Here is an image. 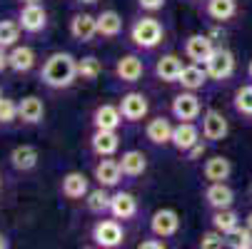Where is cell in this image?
<instances>
[{
	"instance_id": "obj_1",
	"label": "cell",
	"mask_w": 252,
	"mask_h": 249,
	"mask_svg": "<svg viewBox=\"0 0 252 249\" xmlns=\"http://www.w3.org/2000/svg\"><path fill=\"white\" fill-rule=\"evenodd\" d=\"M43 83L48 87H70L73 80L78 78V60L70 55V53H55L45 60L43 65V73H40Z\"/></svg>"
},
{
	"instance_id": "obj_2",
	"label": "cell",
	"mask_w": 252,
	"mask_h": 249,
	"mask_svg": "<svg viewBox=\"0 0 252 249\" xmlns=\"http://www.w3.org/2000/svg\"><path fill=\"white\" fill-rule=\"evenodd\" d=\"M132 40L140 48H155L162 40V25L155 18H142L132 25Z\"/></svg>"
},
{
	"instance_id": "obj_3",
	"label": "cell",
	"mask_w": 252,
	"mask_h": 249,
	"mask_svg": "<svg viewBox=\"0 0 252 249\" xmlns=\"http://www.w3.org/2000/svg\"><path fill=\"white\" fill-rule=\"evenodd\" d=\"M93 239H95V244H100V247L113 249V247H120V244H123L125 232H123V227H120L115 220H102V222L95 224Z\"/></svg>"
},
{
	"instance_id": "obj_4",
	"label": "cell",
	"mask_w": 252,
	"mask_h": 249,
	"mask_svg": "<svg viewBox=\"0 0 252 249\" xmlns=\"http://www.w3.org/2000/svg\"><path fill=\"white\" fill-rule=\"evenodd\" d=\"M205 65H207V75L212 80H227L235 70V57L230 50H212V55Z\"/></svg>"
},
{
	"instance_id": "obj_5",
	"label": "cell",
	"mask_w": 252,
	"mask_h": 249,
	"mask_svg": "<svg viewBox=\"0 0 252 249\" xmlns=\"http://www.w3.org/2000/svg\"><path fill=\"white\" fill-rule=\"evenodd\" d=\"M172 115L180 120V122H190L200 115V100L190 92H180L175 100H172Z\"/></svg>"
},
{
	"instance_id": "obj_6",
	"label": "cell",
	"mask_w": 252,
	"mask_h": 249,
	"mask_svg": "<svg viewBox=\"0 0 252 249\" xmlns=\"http://www.w3.org/2000/svg\"><path fill=\"white\" fill-rule=\"evenodd\" d=\"M48 23V13L40 3H25L20 10V28L28 32H40Z\"/></svg>"
},
{
	"instance_id": "obj_7",
	"label": "cell",
	"mask_w": 252,
	"mask_h": 249,
	"mask_svg": "<svg viewBox=\"0 0 252 249\" xmlns=\"http://www.w3.org/2000/svg\"><path fill=\"white\" fill-rule=\"evenodd\" d=\"M120 112L125 120L135 122V120H142L148 115V97L142 92H127L123 100H120Z\"/></svg>"
},
{
	"instance_id": "obj_8",
	"label": "cell",
	"mask_w": 252,
	"mask_h": 249,
	"mask_svg": "<svg viewBox=\"0 0 252 249\" xmlns=\"http://www.w3.org/2000/svg\"><path fill=\"white\" fill-rule=\"evenodd\" d=\"M150 229H153L158 237H172V234L180 229L177 212H172V209H160V212H155L153 220H150Z\"/></svg>"
},
{
	"instance_id": "obj_9",
	"label": "cell",
	"mask_w": 252,
	"mask_h": 249,
	"mask_svg": "<svg viewBox=\"0 0 252 249\" xmlns=\"http://www.w3.org/2000/svg\"><path fill=\"white\" fill-rule=\"evenodd\" d=\"M18 117L25 122V125H38V122H43V117H45V105H43V100L40 97H23L20 102H18Z\"/></svg>"
},
{
	"instance_id": "obj_10",
	"label": "cell",
	"mask_w": 252,
	"mask_h": 249,
	"mask_svg": "<svg viewBox=\"0 0 252 249\" xmlns=\"http://www.w3.org/2000/svg\"><path fill=\"white\" fill-rule=\"evenodd\" d=\"M70 32H73V38L80 40V43H90L95 35H97V18L88 15V13H80L70 20Z\"/></svg>"
},
{
	"instance_id": "obj_11",
	"label": "cell",
	"mask_w": 252,
	"mask_h": 249,
	"mask_svg": "<svg viewBox=\"0 0 252 249\" xmlns=\"http://www.w3.org/2000/svg\"><path fill=\"white\" fill-rule=\"evenodd\" d=\"M200 142V132L195 125L190 122H180L177 127H172V145L183 152H190L195 145Z\"/></svg>"
},
{
	"instance_id": "obj_12",
	"label": "cell",
	"mask_w": 252,
	"mask_h": 249,
	"mask_svg": "<svg viewBox=\"0 0 252 249\" xmlns=\"http://www.w3.org/2000/svg\"><path fill=\"white\" fill-rule=\"evenodd\" d=\"M202 135L207 139H222L227 135V120L218 110H207L202 117Z\"/></svg>"
},
{
	"instance_id": "obj_13",
	"label": "cell",
	"mask_w": 252,
	"mask_h": 249,
	"mask_svg": "<svg viewBox=\"0 0 252 249\" xmlns=\"http://www.w3.org/2000/svg\"><path fill=\"white\" fill-rule=\"evenodd\" d=\"M120 147V137L115 135V130H97L93 135V150L100 157H110L113 152H118Z\"/></svg>"
},
{
	"instance_id": "obj_14",
	"label": "cell",
	"mask_w": 252,
	"mask_h": 249,
	"mask_svg": "<svg viewBox=\"0 0 252 249\" xmlns=\"http://www.w3.org/2000/svg\"><path fill=\"white\" fill-rule=\"evenodd\" d=\"M142 70H145V67H142V60L135 57V55H125L115 65V73H118V78L123 83H137L142 78Z\"/></svg>"
},
{
	"instance_id": "obj_15",
	"label": "cell",
	"mask_w": 252,
	"mask_h": 249,
	"mask_svg": "<svg viewBox=\"0 0 252 249\" xmlns=\"http://www.w3.org/2000/svg\"><path fill=\"white\" fill-rule=\"evenodd\" d=\"M63 194L67 199H83L88 197V177L83 172H70L63 177Z\"/></svg>"
},
{
	"instance_id": "obj_16",
	"label": "cell",
	"mask_w": 252,
	"mask_h": 249,
	"mask_svg": "<svg viewBox=\"0 0 252 249\" xmlns=\"http://www.w3.org/2000/svg\"><path fill=\"white\" fill-rule=\"evenodd\" d=\"M212 40L205 38V35H192V38L185 43V53L192 62H207L212 55Z\"/></svg>"
},
{
	"instance_id": "obj_17",
	"label": "cell",
	"mask_w": 252,
	"mask_h": 249,
	"mask_svg": "<svg viewBox=\"0 0 252 249\" xmlns=\"http://www.w3.org/2000/svg\"><path fill=\"white\" fill-rule=\"evenodd\" d=\"M205 199H207V204L215 207V209H225V207L232 204L235 192H232L225 182H212V185L207 187V192H205Z\"/></svg>"
},
{
	"instance_id": "obj_18",
	"label": "cell",
	"mask_w": 252,
	"mask_h": 249,
	"mask_svg": "<svg viewBox=\"0 0 252 249\" xmlns=\"http://www.w3.org/2000/svg\"><path fill=\"white\" fill-rule=\"evenodd\" d=\"M93 120H95L97 130H115L123 122V112H120V108H115V105H100V108L95 110Z\"/></svg>"
},
{
	"instance_id": "obj_19",
	"label": "cell",
	"mask_w": 252,
	"mask_h": 249,
	"mask_svg": "<svg viewBox=\"0 0 252 249\" xmlns=\"http://www.w3.org/2000/svg\"><path fill=\"white\" fill-rule=\"evenodd\" d=\"M110 212H113L118 220H130L135 212H137V199L130 192H118L110 199Z\"/></svg>"
},
{
	"instance_id": "obj_20",
	"label": "cell",
	"mask_w": 252,
	"mask_h": 249,
	"mask_svg": "<svg viewBox=\"0 0 252 249\" xmlns=\"http://www.w3.org/2000/svg\"><path fill=\"white\" fill-rule=\"evenodd\" d=\"M120 174H123V169H120V162H115V160H102V162L95 167V180H97L102 187L118 185V182H120Z\"/></svg>"
},
{
	"instance_id": "obj_21",
	"label": "cell",
	"mask_w": 252,
	"mask_h": 249,
	"mask_svg": "<svg viewBox=\"0 0 252 249\" xmlns=\"http://www.w3.org/2000/svg\"><path fill=\"white\" fill-rule=\"evenodd\" d=\"M10 165L20 172H28L32 169L35 165H38V150H35L32 145H20L10 152Z\"/></svg>"
},
{
	"instance_id": "obj_22",
	"label": "cell",
	"mask_w": 252,
	"mask_h": 249,
	"mask_svg": "<svg viewBox=\"0 0 252 249\" xmlns=\"http://www.w3.org/2000/svg\"><path fill=\"white\" fill-rule=\"evenodd\" d=\"M35 65V53L32 48H13V53L8 55V67L15 70V73H28Z\"/></svg>"
},
{
	"instance_id": "obj_23",
	"label": "cell",
	"mask_w": 252,
	"mask_h": 249,
	"mask_svg": "<svg viewBox=\"0 0 252 249\" xmlns=\"http://www.w3.org/2000/svg\"><path fill=\"white\" fill-rule=\"evenodd\" d=\"M232 172V165L227 157H212L205 162V177L210 182H225Z\"/></svg>"
},
{
	"instance_id": "obj_24",
	"label": "cell",
	"mask_w": 252,
	"mask_h": 249,
	"mask_svg": "<svg viewBox=\"0 0 252 249\" xmlns=\"http://www.w3.org/2000/svg\"><path fill=\"white\" fill-rule=\"evenodd\" d=\"M205 80H207V70H202L197 62L190 65V67H183V73H180V78H177V83L185 90H200L205 85Z\"/></svg>"
},
{
	"instance_id": "obj_25",
	"label": "cell",
	"mask_w": 252,
	"mask_h": 249,
	"mask_svg": "<svg viewBox=\"0 0 252 249\" xmlns=\"http://www.w3.org/2000/svg\"><path fill=\"white\" fill-rule=\"evenodd\" d=\"M145 135H148L150 142H155V145H165V142H172V125H170L165 117L150 120Z\"/></svg>"
},
{
	"instance_id": "obj_26",
	"label": "cell",
	"mask_w": 252,
	"mask_h": 249,
	"mask_svg": "<svg viewBox=\"0 0 252 249\" xmlns=\"http://www.w3.org/2000/svg\"><path fill=\"white\" fill-rule=\"evenodd\" d=\"M123 30V18L115 10H105L97 15V32L105 35V38H115Z\"/></svg>"
},
{
	"instance_id": "obj_27",
	"label": "cell",
	"mask_w": 252,
	"mask_h": 249,
	"mask_svg": "<svg viewBox=\"0 0 252 249\" xmlns=\"http://www.w3.org/2000/svg\"><path fill=\"white\" fill-rule=\"evenodd\" d=\"M155 73H158V78H162L167 83H175L180 78V73H183V62H180V57H175V55H165V57L158 60Z\"/></svg>"
},
{
	"instance_id": "obj_28",
	"label": "cell",
	"mask_w": 252,
	"mask_h": 249,
	"mask_svg": "<svg viewBox=\"0 0 252 249\" xmlns=\"http://www.w3.org/2000/svg\"><path fill=\"white\" fill-rule=\"evenodd\" d=\"M145 167H148V160H145V155L137 152V150H130V152H125V155L120 157V169H123V174L137 177V174L145 172Z\"/></svg>"
},
{
	"instance_id": "obj_29",
	"label": "cell",
	"mask_w": 252,
	"mask_h": 249,
	"mask_svg": "<svg viewBox=\"0 0 252 249\" xmlns=\"http://www.w3.org/2000/svg\"><path fill=\"white\" fill-rule=\"evenodd\" d=\"M207 13L215 20H230L237 13V3L235 0H207Z\"/></svg>"
},
{
	"instance_id": "obj_30",
	"label": "cell",
	"mask_w": 252,
	"mask_h": 249,
	"mask_svg": "<svg viewBox=\"0 0 252 249\" xmlns=\"http://www.w3.org/2000/svg\"><path fill=\"white\" fill-rule=\"evenodd\" d=\"M212 224H215V229H220L222 234H230V232L237 227V215H235L230 207L218 209V215L212 217Z\"/></svg>"
},
{
	"instance_id": "obj_31",
	"label": "cell",
	"mask_w": 252,
	"mask_h": 249,
	"mask_svg": "<svg viewBox=\"0 0 252 249\" xmlns=\"http://www.w3.org/2000/svg\"><path fill=\"white\" fill-rule=\"evenodd\" d=\"M20 38V23L13 20H0V48H10Z\"/></svg>"
},
{
	"instance_id": "obj_32",
	"label": "cell",
	"mask_w": 252,
	"mask_h": 249,
	"mask_svg": "<svg viewBox=\"0 0 252 249\" xmlns=\"http://www.w3.org/2000/svg\"><path fill=\"white\" fill-rule=\"evenodd\" d=\"M100 73H102L100 60H95V57H83V60H78V78H83V80H95Z\"/></svg>"
},
{
	"instance_id": "obj_33",
	"label": "cell",
	"mask_w": 252,
	"mask_h": 249,
	"mask_svg": "<svg viewBox=\"0 0 252 249\" xmlns=\"http://www.w3.org/2000/svg\"><path fill=\"white\" fill-rule=\"evenodd\" d=\"M235 108H237V112L252 117V85H242L235 92Z\"/></svg>"
},
{
	"instance_id": "obj_34",
	"label": "cell",
	"mask_w": 252,
	"mask_h": 249,
	"mask_svg": "<svg viewBox=\"0 0 252 249\" xmlns=\"http://www.w3.org/2000/svg\"><path fill=\"white\" fill-rule=\"evenodd\" d=\"M227 237V244L230 247H235V249H250L252 247V229H240V227H235L230 234H225Z\"/></svg>"
},
{
	"instance_id": "obj_35",
	"label": "cell",
	"mask_w": 252,
	"mask_h": 249,
	"mask_svg": "<svg viewBox=\"0 0 252 249\" xmlns=\"http://www.w3.org/2000/svg\"><path fill=\"white\" fill-rule=\"evenodd\" d=\"M110 199L113 197H107L105 190H95V192H88V209L90 212H105V209H110Z\"/></svg>"
},
{
	"instance_id": "obj_36",
	"label": "cell",
	"mask_w": 252,
	"mask_h": 249,
	"mask_svg": "<svg viewBox=\"0 0 252 249\" xmlns=\"http://www.w3.org/2000/svg\"><path fill=\"white\" fill-rule=\"evenodd\" d=\"M18 117V102L8 100V97H0V122L8 125Z\"/></svg>"
},
{
	"instance_id": "obj_37",
	"label": "cell",
	"mask_w": 252,
	"mask_h": 249,
	"mask_svg": "<svg viewBox=\"0 0 252 249\" xmlns=\"http://www.w3.org/2000/svg\"><path fill=\"white\" fill-rule=\"evenodd\" d=\"M225 234L220 232V229H215V232H205L202 234V239H200V247L202 249H212V247H222L225 244V239H222Z\"/></svg>"
},
{
	"instance_id": "obj_38",
	"label": "cell",
	"mask_w": 252,
	"mask_h": 249,
	"mask_svg": "<svg viewBox=\"0 0 252 249\" xmlns=\"http://www.w3.org/2000/svg\"><path fill=\"white\" fill-rule=\"evenodd\" d=\"M162 3L165 0H140V5L145 10H158V8H162Z\"/></svg>"
},
{
	"instance_id": "obj_39",
	"label": "cell",
	"mask_w": 252,
	"mask_h": 249,
	"mask_svg": "<svg viewBox=\"0 0 252 249\" xmlns=\"http://www.w3.org/2000/svg\"><path fill=\"white\" fill-rule=\"evenodd\" d=\"M162 247H165L162 242H142L140 244V249H162Z\"/></svg>"
},
{
	"instance_id": "obj_40",
	"label": "cell",
	"mask_w": 252,
	"mask_h": 249,
	"mask_svg": "<svg viewBox=\"0 0 252 249\" xmlns=\"http://www.w3.org/2000/svg\"><path fill=\"white\" fill-rule=\"evenodd\" d=\"M5 67H8V55L3 53V48H0V73H3Z\"/></svg>"
},
{
	"instance_id": "obj_41",
	"label": "cell",
	"mask_w": 252,
	"mask_h": 249,
	"mask_svg": "<svg viewBox=\"0 0 252 249\" xmlns=\"http://www.w3.org/2000/svg\"><path fill=\"white\" fill-rule=\"evenodd\" d=\"M202 152H205V147L200 145V142H197V145H195V147L190 150V155H192V157H197V155H202Z\"/></svg>"
},
{
	"instance_id": "obj_42",
	"label": "cell",
	"mask_w": 252,
	"mask_h": 249,
	"mask_svg": "<svg viewBox=\"0 0 252 249\" xmlns=\"http://www.w3.org/2000/svg\"><path fill=\"white\" fill-rule=\"evenodd\" d=\"M5 247H8V239H5L3 234H0V249H5Z\"/></svg>"
},
{
	"instance_id": "obj_43",
	"label": "cell",
	"mask_w": 252,
	"mask_h": 249,
	"mask_svg": "<svg viewBox=\"0 0 252 249\" xmlns=\"http://www.w3.org/2000/svg\"><path fill=\"white\" fill-rule=\"evenodd\" d=\"M247 224H250V229H252V215H250V217H247Z\"/></svg>"
},
{
	"instance_id": "obj_44",
	"label": "cell",
	"mask_w": 252,
	"mask_h": 249,
	"mask_svg": "<svg viewBox=\"0 0 252 249\" xmlns=\"http://www.w3.org/2000/svg\"><path fill=\"white\" fill-rule=\"evenodd\" d=\"M23 3H40V0H23Z\"/></svg>"
},
{
	"instance_id": "obj_45",
	"label": "cell",
	"mask_w": 252,
	"mask_h": 249,
	"mask_svg": "<svg viewBox=\"0 0 252 249\" xmlns=\"http://www.w3.org/2000/svg\"><path fill=\"white\" fill-rule=\"evenodd\" d=\"M80 3H95V0H80Z\"/></svg>"
},
{
	"instance_id": "obj_46",
	"label": "cell",
	"mask_w": 252,
	"mask_h": 249,
	"mask_svg": "<svg viewBox=\"0 0 252 249\" xmlns=\"http://www.w3.org/2000/svg\"><path fill=\"white\" fill-rule=\"evenodd\" d=\"M250 78H252V60H250Z\"/></svg>"
},
{
	"instance_id": "obj_47",
	"label": "cell",
	"mask_w": 252,
	"mask_h": 249,
	"mask_svg": "<svg viewBox=\"0 0 252 249\" xmlns=\"http://www.w3.org/2000/svg\"><path fill=\"white\" fill-rule=\"evenodd\" d=\"M0 97H3V95H0Z\"/></svg>"
}]
</instances>
